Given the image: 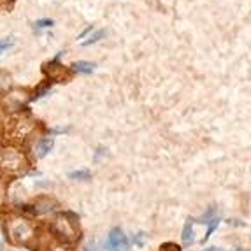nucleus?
Wrapping results in <instances>:
<instances>
[{"mask_svg": "<svg viewBox=\"0 0 251 251\" xmlns=\"http://www.w3.org/2000/svg\"><path fill=\"white\" fill-rule=\"evenodd\" d=\"M53 228L65 241H75L79 237L77 235L79 230H77V225H75V216H72V214H60L58 218H54Z\"/></svg>", "mask_w": 251, "mask_h": 251, "instance_id": "f257e3e1", "label": "nucleus"}, {"mask_svg": "<svg viewBox=\"0 0 251 251\" xmlns=\"http://www.w3.org/2000/svg\"><path fill=\"white\" fill-rule=\"evenodd\" d=\"M26 160L23 153L13 148H4L2 150V167L7 169L9 172H18L21 169H25Z\"/></svg>", "mask_w": 251, "mask_h": 251, "instance_id": "f03ea898", "label": "nucleus"}, {"mask_svg": "<svg viewBox=\"0 0 251 251\" xmlns=\"http://www.w3.org/2000/svg\"><path fill=\"white\" fill-rule=\"evenodd\" d=\"M9 234L14 243H26L32 235H34V228L28 222L16 218L13 222H9Z\"/></svg>", "mask_w": 251, "mask_h": 251, "instance_id": "7ed1b4c3", "label": "nucleus"}, {"mask_svg": "<svg viewBox=\"0 0 251 251\" xmlns=\"http://www.w3.org/2000/svg\"><path fill=\"white\" fill-rule=\"evenodd\" d=\"M128 246H130L128 237H126L120 228H113V230L107 234L105 248H107L109 251H126Z\"/></svg>", "mask_w": 251, "mask_h": 251, "instance_id": "20e7f679", "label": "nucleus"}, {"mask_svg": "<svg viewBox=\"0 0 251 251\" xmlns=\"http://www.w3.org/2000/svg\"><path fill=\"white\" fill-rule=\"evenodd\" d=\"M51 148H53V139L51 137H44V139H41L37 143V146L34 148V153H35V156L37 158H42V156H46L48 153L51 151Z\"/></svg>", "mask_w": 251, "mask_h": 251, "instance_id": "39448f33", "label": "nucleus"}, {"mask_svg": "<svg viewBox=\"0 0 251 251\" xmlns=\"http://www.w3.org/2000/svg\"><path fill=\"white\" fill-rule=\"evenodd\" d=\"M95 63L92 62H75L72 63V71L77 72V74H92L95 71Z\"/></svg>", "mask_w": 251, "mask_h": 251, "instance_id": "423d86ee", "label": "nucleus"}, {"mask_svg": "<svg viewBox=\"0 0 251 251\" xmlns=\"http://www.w3.org/2000/svg\"><path fill=\"white\" fill-rule=\"evenodd\" d=\"M193 223H195V220H188V222L184 223V228H183V243L184 244L193 243Z\"/></svg>", "mask_w": 251, "mask_h": 251, "instance_id": "0eeeda50", "label": "nucleus"}, {"mask_svg": "<svg viewBox=\"0 0 251 251\" xmlns=\"http://www.w3.org/2000/svg\"><path fill=\"white\" fill-rule=\"evenodd\" d=\"M104 35H105V30H97L95 34L90 35L88 41H84V42H83V46H90V44H95V42L100 41V39L104 37Z\"/></svg>", "mask_w": 251, "mask_h": 251, "instance_id": "6e6552de", "label": "nucleus"}, {"mask_svg": "<svg viewBox=\"0 0 251 251\" xmlns=\"http://www.w3.org/2000/svg\"><path fill=\"white\" fill-rule=\"evenodd\" d=\"M218 223H220V220H218V218H214L213 222L209 223V226H207V232H205V235H204V241H207V239L211 237V234L214 232V228L218 226Z\"/></svg>", "mask_w": 251, "mask_h": 251, "instance_id": "1a4fd4ad", "label": "nucleus"}, {"mask_svg": "<svg viewBox=\"0 0 251 251\" xmlns=\"http://www.w3.org/2000/svg\"><path fill=\"white\" fill-rule=\"evenodd\" d=\"M51 25H53V20H39L37 23H35L37 28H46V26H51Z\"/></svg>", "mask_w": 251, "mask_h": 251, "instance_id": "9d476101", "label": "nucleus"}, {"mask_svg": "<svg viewBox=\"0 0 251 251\" xmlns=\"http://www.w3.org/2000/svg\"><path fill=\"white\" fill-rule=\"evenodd\" d=\"M71 177H83V179H88L90 174L86 171H79V172H72Z\"/></svg>", "mask_w": 251, "mask_h": 251, "instance_id": "9b49d317", "label": "nucleus"}, {"mask_svg": "<svg viewBox=\"0 0 251 251\" xmlns=\"http://www.w3.org/2000/svg\"><path fill=\"white\" fill-rule=\"evenodd\" d=\"M51 251H71L69 248H63V246H56V248H53Z\"/></svg>", "mask_w": 251, "mask_h": 251, "instance_id": "f8f14e48", "label": "nucleus"}, {"mask_svg": "<svg viewBox=\"0 0 251 251\" xmlns=\"http://www.w3.org/2000/svg\"><path fill=\"white\" fill-rule=\"evenodd\" d=\"M207 251H222V250H220V248H209Z\"/></svg>", "mask_w": 251, "mask_h": 251, "instance_id": "ddd939ff", "label": "nucleus"}, {"mask_svg": "<svg viewBox=\"0 0 251 251\" xmlns=\"http://www.w3.org/2000/svg\"><path fill=\"white\" fill-rule=\"evenodd\" d=\"M235 251H243V250H235Z\"/></svg>", "mask_w": 251, "mask_h": 251, "instance_id": "4468645a", "label": "nucleus"}]
</instances>
